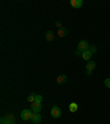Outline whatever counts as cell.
Segmentation results:
<instances>
[{"label":"cell","mask_w":110,"mask_h":124,"mask_svg":"<svg viewBox=\"0 0 110 124\" xmlns=\"http://www.w3.org/2000/svg\"><path fill=\"white\" fill-rule=\"evenodd\" d=\"M14 116L12 114H7V115L1 117V124H14Z\"/></svg>","instance_id":"1"},{"label":"cell","mask_w":110,"mask_h":124,"mask_svg":"<svg viewBox=\"0 0 110 124\" xmlns=\"http://www.w3.org/2000/svg\"><path fill=\"white\" fill-rule=\"evenodd\" d=\"M88 49H89V44H88V42L86 41V40H83V41H80L79 43H78V48H77V50L80 51L82 53L85 52V51H87Z\"/></svg>","instance_id":"2"},{"label":"cell","mask_w":110,"mask_h":124,"mask_svg":"<svg viewBox=\"0 0 110 124\" xmlns=\"http://www.w3.org/2000/svg\"><path fill=\"white\" fill-rule=\"evenodd\" d=\"M61 114H62V112H61V110H59V108H57L56 105H54L53 108H52L51 115L53 116L54 119H58V117H61Z\"/></svg>","instance_id":"3"},{"label":"cell","mask_w":110,"mask_h":124,"mask_svg":"<svg viewBox=\"0 0 110 124\" xmlns=\"http://www.w3.org/2000/svg\"><path fill=\"white\" fill-rule=\"evenodd\" d=\"M31 116H32V112H31L30 110H28V108H26V110H23V111L21 112V119L24 120V121L31 120Z\"/></svg>","instance_id":"4"},{"label":"cell","mask_w":110,"mask_h":124,"mask_svg":"<svg viewBox=\"0 0 110 124\" xmlns=\"http://www.w3.org/2000/svg\"><path fill=\"white\" fill-rule=\"evenodd\" d=\"M31 121L35 124H40L42 121V115L40 113H32V116H31Z\"/></svg>","instance_id":"5"},{"label":"cell","mask_w":110,"mask_h":124,"mask_svg":"<svg viewBox=\"0 0 110 124\" xmlns=\"http://www.w3.org/2000/svg\"><path fill=\"white\" fill-rule=\"evenodd\" d=\"M31 108H32V111L34 113H40V111L42 110V103H39V102H35L34 101L32 105H31Z\"/></svg>","instance_id":"6"},{"label":"cell","mask_w":110,"mask_h":124,"mask_svg":"<svg viewBox=\"0 0 110 124\" xmlns=\"http://www.w3.org/2000/svg\"><path fill=\"white\" fill-rule=\"evenodd\" d=\"M71 6L75 9H78L83 6V0H71Z\"/></svg>","instance_id":"7"},{"label":"cell","mask_w":110,"mask_h":124,"mask_svg":"<svg viewBox=\"0 0 110 124\" xmlns=\"http://www.w3.org/2000/svg\"><path fill=\"white\" fill-rule=\"evenodd\" d=\"M56 81H57V83H58V84H64V83L67 81V75H65V74L58 75V77H57V79H56Z\"/></svg>","instance_id":"8"},{"label":"cell","mask_w":110,"mask_h":124,"mask_svg":"<svg viewBox=\"0 0 110 124\" xmlns=\"http://www.w3.org/2000/svg\"><path fill=\"white\" fill-rule=\"evenodd\" d=\"M95 68H96V63L94 61H89L86 64V69L88 70V71H92V70H95Z\"/></svg>","instance_id":"9"},{"label":"cell","mask_w":110,"mask_h":124,"mask_svg":"<svg viewBox=\"0 0 110 124\" xmlns=\"http://www.w3.org/2000/svg\"><path fill=\"white\" fill-rule=\"evenodd\" d=\"M91 55H92V54L90 53V52L88 51V50H87V51H85V52H83V54H82L83 59H84V60H86V61H89V60H90V58H91Z\"/></svg>","instance_id":"10"},{"label":"cell","mask_w":110,"mask_h":124,"mask_svg":"<svg viewBox=\"0 0 110 124\" xmlns=\"http://www.w3.org/2000/svg\"><path fill=\"white\" fill-rule=\"evenodd\" d=\"M45 39L47 40V41H52L54 39V33H53V31H51V30H49L47 32H46V34H45Z\"/></svg>","instance_id":"11"},{"label":"cell","mask_w":110,"mask_h":124,"mask_svg":"<svg viewBox=\"0 0 110 124\" xmlns=\"http://www.w3.org/2000/svg\"><path fill=\"white\" fill-rule=\"evenodd\" d=\"M58 36L61 37V38H63V37H65V36H67V29L66 28H61V29H58Z\"/></svg>","instance_id":"12"},{"label":"cell","mask_w":110,"mask_h":124,"mask_svg":"<svg viewBox=\"0 0 110 124\" xmlns=\"http://www.w3.org/2000/svg\"><path fill=\"white\" fill-rule=\"evenodd\" d=\"M68 108H69V111L74 113V112H76L77 110H78V105H77V103H71L68 106Z\"/></svg>","instance_id":"13"},{"label":"cell","mask_w":110,"mask_h":124,"mask_svg":"<svg viewBox=\"0 0 110 124\" xmlns=\"http://www.w3.org/2000/svg\"><path fill=\"white\" fill-rule=\"evenodd\" d=\"M35 96L36 95L34 94V93H33V94H30V95L28 96V101L30 102V103H33L34 101H35Z\"/></svg>","instance_id":"14"},{"label":"cell","mask_w":110,"mask_h":124,"mask_svg":"<svg viewBox=\"0 0 110 124\" xmlns=\"http://www.w3.org/2000/svg\"><path fill=\"white\" fill-rule=\"evenodd\" d=\"M88 51H89L91 54H94V53H96V51H97V48H96L95 46H89V49H88Z\"/></svg>","instance_id":"15"},{"label":"cell","mask_w":110,"mask_h":124,"mask_svg":"<svg viewBox=\"0 0 110 124\" xmlns=\"http://www.w3.org/2000/svg\"><path fill=\"white\" fill-rule=\"evenodd\" d=\"M42 100H43L42 95H36V96H35V102H39V103H42Z\"/></svg>","instance_id":"16"},{"label":"cell","mask_w":110,"mask_h":124,"mask_svg":"<svg viewBox=\"0 0 110 124\" xmlns=\"http://www.w3.org/2000/svg\"><path fill=\"white\" fill-rule=\"evenodd\" d=\"M105 85L107 86V88L110 89V79H106L105 80Z\"/></svg>","instance_id":"17"},{"label":"cell","mask_w":110,"mask_h":124,"mask_svg":"<svg viewBox=\"0 0 110 124\" xmlns=\"http://www.w3.org/2000/svg\"><path fill=\"white\" fill-rule=\"evenodd\" d=\"M56 26L58 27V29H61V28H62V27H61L62 24H61V22H59V21H56Z\"/></svg>","instance_id":"18"},{"label":"cell","mask_w":110,"mask_h":124,"mask_svg":"<svg viewBox=\"0 0 110 124\" xmlns=\"http://www.w3.org/2000/svg\"><path fill=\"white\" fill-rule=\"evenodd\" d=\"M75 54H76V55H80V54H83V53L80 51H78V50H77V51L75 52Z\"/></svg>","instance_id":"19"},{"label":"cell","mask_w":110,"mask_h":124,"mask_svg":"<svg viewBox=\"0 0 110 124\" xmlns=\"http://www.w3.org/2000/svg\"><path fill=\"white\" fill-rule=\"evenodd\" d=\"M86 73H87L88 75H90V74H91V71H88V70H87V71H86Z\"/></svg>","instance_id":"20"}]
</instances>
